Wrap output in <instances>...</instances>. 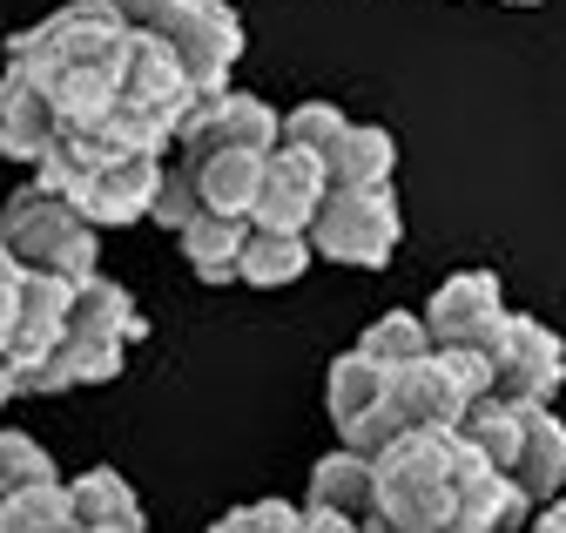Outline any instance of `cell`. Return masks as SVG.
Instances as JSON below:
<instances>
[{"instance_id": "cell-19", "label": "cell", "mask_w": 566, "mask_h": 533, "mask_svg": "<svg viewBox=\"0 0 566 533\" xmlns=\"http://www.w3.org/2000/svg\"><path fill=\"white\" fill-rule=\"evenodd\" d=\"M263 163L256 149H223V156H202L189 163L196 182H202V203L209 210H223V217H250L256 210V189H263Z\"/></svg>"}, {"instance_id": "cell-17", "label": "cell", "mask_w": 566, "mask_h": 533, "mask_svg": "<svg viewBox=\"0 0 566 533\" xmlns=\"http://www.w3.org/2000/svg\"><path fill=\"white\" fill-rule=\"evenodd\" d=\"M311 506H337L350 520H378V459L358 446H337L311 466Z\"/></svg>"}, {"instance_id": "cell-13", "label": "cell", "mask_w": 566, "mask_h": 533, "mask_svg": "<svg viewBox=\"0 0 566 533\" xmlns=\"http://www.w3.org/2000/svg\"><path fill=\"white\" fill-rule=\"evenodd\" d=\"M75 291L82 284L61 278V271H28V291H21V311H14V331H8V365H14V378L61 345L67 317H75Z\"/></svg>"}, {"instance_id": "cell-34", "label": "cell", "mask_w": 566, "mask_h": 533, "mask_svg": "<svg viewBox=\"0 0 566 533\" xmlns=\"http://www.w3.org/2000/svg\"><path fill=\"white\" fill-rule=\"evenodd\" d=\"M21 391V378H14V365H8V352H0V406H8V398Z\"/></svg>"}, {"instance_id": "cell-26", "label": "cell", "mask_w": 566, "mask_h": 533, "mask_svg": "<svg viewBox=\"0 0 566 533\" xmlns=\"http://www.w3.org/2000/svg\"><path fill=\"white\" fill-rule=\"evenodd\" d=\"M350 136V115L344 108H331V102H304V108H291L283 115V143L291 149H311V156H337V143Z\"/></svg>"}, {"instance_id": "cell-31", "label": "cell", "mask_w": 566, "mask_h": 533, "mask_svg": "<svg viewBox=\"0 0 566 533\" xmlns=\"http://www.w3.org/2000/svg\"><path fill=\"white\" fill-rule=\"evenodd\" d=\"M102 8H108L122 28H135V34H156V28L169 21V8H176V0H102Z\"/></svg>"}, {"instance_id": "cell-14", "label": "cell", "mask_w": 566, "mask_h": 533, "mask_svg": "<svg viewBox=\"0 0 566 533\" xmlns=\"http://www.w3.org/2000/svg\"><path fill=\"white\" fill-rule=\"evenodd\" d=\"M122 358H128V345H122V338H108V331H88V324H75V317H67L61 345H54L48 358H34V365L21 372V391H67V385H108V378L122 372Z\"/></svg>"}, {"instance_id": "cell-10", "label": "cell", "mask_w": 566, "mask_h": 533, "mask_svg": "<svg viewBox=\"0 0 566 533\" xmlns=\"http://www.w3.org/2000/svg\"><path fill=\"white\" fill-rule=\"evenodd\" d=\"M163 156H149V149H115V156H102L75 189V203H82V217L102 230V223H135V217H149L156 210V189H163Z\"/></svg>"}, {"instance_id": "cell-24", "label": "cell", "mask_w": 566, "mask_h": 533, "mask_svg": "<svg viewBox=\"0 0 566 533\" xmlns=\"http://www.w3.org/2000/svg\"><path fill=\"white\" fill-rule=\"evenodd\" d=\"M75 324H88V331H108V338H122V345H142V311H135V297L122 291V284H108V278H88L82 291H75Z\"/></svg>"}, {"instance_id": "cell-37", "label": "cell", "mask_w": 566, "mask_h": 533, "mask_svg": "<svg viewBox=\"0 0 566 533\" xmlns=\"http://www.w3.org/2000/svg\"><path fill=\"white\" fill-rule=\"evenodd\" d=\"M82 533H115V526H82Z\"/></svg>"}, {"instance_id": "cell-16", "label": "cell", "mask_w": 566, "mask_h": 533, "mask_svg": "<svg viewBox=\"0 0 566 533\" xmlns=\"http://www.w3.org/2000/svg\"><path fill=\"white\" fill-rule=\"evenodd\" d=\"M520 459H513V480H520V493L533 500V506H546V500H559V487H566V426L553 419V406L546 398H520Z\"/></svg>"}, {"instance_id": "cell-28", "label": "cell", "mask_w": 566, "mask_h": 533, "mask_svg": "<svg viewBox=\"0 0 566 533\" xmlns=\"http://www.w3.org/2000/svg\"><path fill=\"white\" fill-rule=\"evenodd\" d=\"M0 480H8V493L41 487V480H54V459H48L28 432H0Z\"/></svg>"}, {"instance_id": "cell-1", "label": "cell", "mask_w": 566, "mask_h": 533, "mask_svg": "<svg viewBox=\"0 0 566 533\" xmlns=\"http://www.w3.org/2000/svg\"><path fill=\"white\" fill-rule=\"evenodd\" d=\"M128 41H135V28H122L102 0H75V8H61L8 41V69L34 75L54 95L67 128H88L108 115V102L122 88Z\"/></svg>"}, {"instance_id": "cell-9", "label": "cell", "mask_w": 566, "mask_h": 533, "mask_svg": "<svg viewBox=\"0 0 566 533\" xmlns=\"http://www.w3.org/2000/svg\"><path fill=\"white\" fill-rule=\"evenodd\" d=\"M324 196H331L324 156L276 143L270 163H263V189H256L250 223H256V230H297V237H311V223H317V210H324Z\"/></svg>"}, {"instance_id": "cell-20", "label": "cell", "mask_w": 566, "mask_h": 533, "mask_svg": "<svg viewBox=\"0 0 566 533\" xmlns=\"http://www.w3.org/2000/svg\"><path fill=\"white\" fill-rule=\"evenodd\" d=\"M311 237H297V230H256L250 223V243H243V284H256V291H276V284H297L304 271H311Z\"/></svg>"}, {"instance_id": "cell-6", "label": "cell", "mask_w": 566, "mask_h": 533, "mask_svg": "<svg viewBox=\"0 0 566 533\" xmlns=\"http://www.w3.org/2000/svg\"><path fill=\"white\" fill-rule=\"evenodd\" d=\"M283 143V115L263 102V95H237V88H217V95H196L182 128H176V156L182 163H202V156H223V149H256L270 156Z\"/></svg>"}, {"instance_id": "cell-29", "label": "cell", "mask_w": 566, "mask_h": 533, "mask_svg": "<svg viewBox=\"0 0 566 533\" xmlns=\"http://www.w3.org/2000/svg\"><path fill=\"white\" fill-rule=\"evenodd\" d=\"M209 533H304V506H291V500H256V506L223 513Z\"/></svg>"}, {"instance_id": "cell-35", "label": "cell", "mask_w": 566, "mask_h": 533, "mask_svg": "<svg viewBox=\"0 0 566 533\" xmlns=\"http://www.w3.org/2000/svg\"><path fill=\"white\" fill-rule=\"evenodd\" d=\"M506 8H539V0H506Z\"/></svg>"}, {"instance_id": "cell-8", "label": "cell", "mask_w": 566, "mask_h": 533, "mask_svg": "<svg viewBox=\"0 0 566 533\" xmlns=\"http://www.w3.org/2000/svg\"><path fill=\"white\" fill-rule=\"evenodd\" d=\"M385 412L398 432H459L465 412H472V391L459 385V372L439 358V345L411 358V365H391V398Z\"/></svg>"}, {"instance_id": "cell-2", "label": "cell", "mask_w": 566, "mask_h": 533, "mask_svg": "<svg viewBox=\"0 0 566 533\" xmlns=\"http://www.w3.org/2000/svg\"><path fill=\"white\" fill-rule=\"evenodd\" d=\"M465 480V432H405L378 452V533H452Z\"/></svg>"}, {"instance_id": "cell-33", "label": "cell", "mask_w": 566, "mask_h": 533, "mask_svg": "<svg viewBox=\"0 0 566 533\" xmlns=\"http://www.w3.org/2000/svg\"><path fill=\"white\" fill-rule=\"evenodd\" d=\"M526 533H566V500H546V506H539V520H533Z\"/></svg>"}, {"instance_id": "cell-21", "label": "cell", "mask_w": 566, "mask_h": 533, "mask_svg": "<svg viewBox=\"0 0 566 533\" xmlns=\"http://www.w3.org/2000/svg\"><path fill=\"white\" fill-rule=\"evenodd\" d=\"M67 493H75V520L82 526H115V533H142V526H149V520H142L135 487L115 473V466H95V473H82Z\"/></svg>"}, {"instance_id": "cell-18", "label": "cell", "mask_w": 566, "mask_h": 533, "mask_svg": "<svg viewBox=\"0 0 566 533\" xmlns=\"http://www.w3.org/2000/svg\"><path fill=\"white\" fill-rule=\"evenodd\" d=\"M176 237H182V257H189V271H196L202 284H237V271H243V243H250V217L202 210V217L182 223Z\"/></svg>"}, {"instance_id": "cell-36", "label": "cell", "mask_w": 566, "mask_h": 533, "mask_svg": "<svg viewBox=\"0 0 566 533\" xmlns=\"http://www.w3.org/2000/svg\"><path fill=\"white\" fill-rule=\"evenodd\" d=\"M8 500H14V493H8V480H0V506H8Z\"/></svg>"}, {"instance_id": "cell-22", "label": "cell", "mask_w": 566, "mask_h": 533, "mask_svg": "<svg viewBox=\"0 0 566 533\" xmlns=\"http://www.w3.org/2000/svg\"><path fill=\"white\" fill-rule=\"evenodd\" d=\"M324 169H331V189H371V182H391L398 143L385 136V128H358V122H350V136L337 143V156H331Z\"/></svg>"}, {"instance_id": "cell-27", "label": "cell", "mask_w": 566, "mask_h": 533, "mask_svg": "<svg viewBox=\"0 0 566 533\" xmlns=\"http://www.w3.org/2000/svg\"><path fill=\"white\" fill-rule=\"evenodd\" d=\"M209 203H202V182H196V169L176 156L169 169H163V189H156V210H149V223H163V230H182V223H196Z\"/></svg>"}, {"instance_id": "cell-3", "label": "cell", "mask_w": 566, "mask_h": 533, "mask_svg": "<svg viewBox=\"0 0 566 533\" xmlns=\"http://www.w3.org/2000/svg\"><path fill=\"white\" fill-rule=\"evenodd\" d=\"M0 243H8L28 271H61L75 284L95 278V223L82 217V203L67 189H48V182L14 189L8 210H0Z\"/></svg>"}, {"instance_id": "cell-25", "label": "cell", "mask_w": 566, "mask_h": 533, "mask_svg": "<svg viewBox=\"0 0 566 533\" xmlns=\"http://www.w3.org/2000/svg\"><path fill=\"white\" fill-rule=\"evenodd\" d=\"M358 352H371L378 365H411V358L432 352V324L411 317V311H391V317H378L365 338H358Z\"/></svg>"}, {"instance_id": "cell-23", "label": "cell", "mask_w": 566, "mask_h": 533, "mask_svg": "<svg viewBox=\"0 0 566 533\" xmlns=\"http://www.w3.org/2000/svg\"><path fill=\"white\" fill-rule=\"evenodd\" d=\"M0 533H82V520H75V493H67L61 480L21 487L8 506H0Z\"/></svg>"}, {"instance_id": "cell-7", "label": "cell", "mask_w": 566, "mask_h": 533, "mask_svg": "<svg viewBox=\"0 0 566 533\" xmlns=\"http://www.w3.org/2000/svg\"><path fill=\"white\" fill-rule=\"evenodd\" d=\"M156 34L176 48V61L189 69L196 95L230 88V69L243 61V21H237L230 0H176Z\"/></svg>"}, {"instance_id": "cell-5", "label": "cell", "mask_w": 566, "mask_h": 533, "mask_svg": "<svg viewBox=\"0 0 566 533\" xmlns=\"http://www.w3.org/2000/svg\"><path fill=\"white\" fill-rule=\"evenodd\" d=\"M385 398H391V365H378L371 352L350 345L344 358H331V378H324V406H331V426L344 446H358V452H391L405 432L391 426L385 412Z\"/></svg>"}, {"instance_id": "cell-32", "label": "cell", "mask_w": 566, "mask_h": 533, "mask_svg": "<svg viewBox=\"0 0 566 533\" xmlns=\"http://www.w3.org/2000/svg\"><path fill=\"white\" fill-rule=\"evenodd\" d=\"M304 533H365V520H350L337 506H311L304 500Z\"/></svg>"}, {"instance_id": "cell-4", "label": "cell", "mask_w": 566, "mask_h": 533, "mask_svg": "<svg viewBox=\"0 0 566 533\" xmlns=\"http://www.w3.org/2000/svg\"><path fill=\"white\" fill-rule=\"evenodd\" d=\"M398 230H405V210H398L391 182H371V189H331L317 223H311V243L331 263L378 271V263H391V250H398Z\"/></svg>"}, {"instance_id": "cell-30", "label": "cell", "mask_w": 566, "mask_h": 533, "mask_svg": "<svg viewBox=\"0 0 566 533\" xmlns=\"http://www.w3.org/2000/svg\"><path fill=\"white\" fill-rule=\"evenodd\" d=\"M21 291H28V263L0 243V352H8V331H14V311H21Z\"/></svg>"}, {"instance_id": "cell-12", "label": "cell", "mask_w": 566, "mask_h": 533, "mask_svg": "<svg viewBox=\"0 0 566 533\" xmlns=\"http://www.w3.org/2000/svg\"><path fill=\"white\" fill-rule=\"evenodd\" d=\"M559 385H566V345H559V331H546L539 317L513 311L506 317V338L492 345V391H500V398H546V406H553Z\"/></svg>"}, {"instance_id": "cell-11", "label": "cell", "mask_w": 566, "mask_h": 533, "mask_svg": "<svg viewBox=\"0 0 566 533\" xmlns=\"http://www.w3.org/2000/svg\"><path fill=\"white\" fill-rule=\"evenodd\" d=\"M506 297H500V278L492 271H459L432 291V304H424V324H432V345H479L492 352L506 338Z\"/></svg>"}, {"instance_id": "cell-15", "label": "cell", "mask_w": 566, "mask_h": 533, "mask_svg": "<svg viewBox=\"0 0 566 533\" xmlns=\"http://www.w3.org/2000/svg\"><path fill=\"white\" fill-rule=\"evenodd\" d=\"M61 108H54V95L34 82V75H21V69H8L0 75V156H14V163H41L54 143H61Z\"/></svg>"}]
</instances>
